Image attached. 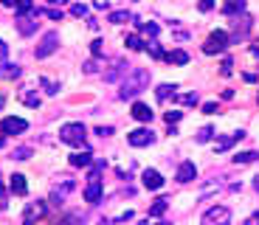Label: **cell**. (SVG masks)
<instances>
[{
	"label": "cell",
	"mask_w": 259,
	"mask_h": 225,
	"mask_svg": "<svg viewBox=\"0 0 259 225\" xmlns=\"http://www.w3.org/2000/svg\"><path fill=\"white\" fill-rule=\"evenodd\" d=\"M147 82H150V70H144V68H130L127 73H124L121 84H118V96H121V98L138 96V93L147 87Z\"/></svg>",
	"instance_id": "cell-1"
},
{
	"label": "cell",
	"mask_w": 259,
	"mask_h": 225,
	"mask_svg": "<svg viewBox=\"0 0 259 225\" xmlns=\"http://www.w3.org/2000/svg\"><path fill=\"white\" fill-rule=\"evenodd\" d=\"M59 138L65 141V144H71V147H85V124H79V121H71V124H62V130H59Z\"/></svg>",
	"instance_id": "cell-2"
},
{
	"label": "cell",
	"mask_w": 259,
	"mask_h": 225,
	"mask_svg": "<svg viewBox=\"0 0 259 225\" xmlns=\"http://www.w3.org/2000/svg\"><path fill=\"white\" fill-rule=\"evenodd\" d=\"M73 189H76V183H73L71 177H59V180L54 183V191H51V205H54V208H59V205L65 203V197L71 194Z\"/></svg>",
	"instance_id": "cell-3"
},
{
	"label": "cell",
	"mask_w": 259,
	"mask_h": 225,
	"mask_svg": "<svg viewBox=\"0 0 259 225\" xmlns=\"http://www.w3.org/2000/svg\"><path fill=\"white\" fill-rule=\"evenodd\" d=\"M231 222V211L225 205H211L203 214V225H228Z\"/></svg>",
	"instance_id": "cell-4"
},
{
	"label": "cell",
	"mask_w": 259,
	"mask_h": 225,
	"mask_svg": "<svg viewBox=\"0 0 259 225\" xmlns=\"http://www.w3.org/2000/svg\"><path fill=\"white\" fill-rule=\"evenodd\" d=\"M225 45H228V34H225V31H214V34H209L203 51H206V54H223Z\"/></svg>",
	"instance_id": "cell-5"
},
{
	"label": "cell",
	"mask_w": 259,
	"mask_h": 225,
	"mask_svg": "<svg viewBox=\"0 0 259 225\" xmlns=\"http://www.w3.org/2000/svg\"><path fill=\"white\" fill-rule=\"evenodd\" d=\"M57 45H59V37H57V31H48V34L43 37V42L37 45L34 56H37V59H45V56H51L54 51H57Z\"/></svg>",
	"instance_id": "cell-6"
},
{
	"label": "cell",
	"mask_w": 259,
	"mask_h": 225,
	"mask_svg": "<svg viewBox=\"0 0 259 225\" xmlns=\"http://www.w3.org/2000/svg\"><path fill=\"white\" fill-rule=\"evenodd\" d=\"M45 214V203H29L23 211V225H37Z\"/></svg>",
	"instance_id": "cell-7"
},
{
	"label": "cell",
	"mask_w": 259,
	"mask_h": 225,
	"mask_svg": "<svg viewBox=\"0 0 259 225\" xmlns=\"http://www.w3.org/2000/svg\"><path fill=\"white\" fill-rule=\"evenodd\" d=\"M37 26H40V23H37V12H29V14H20V17H17V31H20L23 37L34 34Z\"/></svg>",
	"instance_id": "cell-8"
},
{
	"label": "cell",
	"mask_w": 259,
	"mask_h": 225,
	"mask_svg": "<svg viewBox=\"0 0 259 225\" xmlns=\"http://www.w3.org/2000/svg\"><path fill=\"white\" fill-rule=\"evenodd\" d=\"M130 147H150L152 141H155V133L152 130H133V133L127 135Z\"/></svg>",
	"instance_id": "cell-9"
},
{
	"label": "cell",
	"mask_w": 259,
	"mask_h": 225,
	"mask_svg": "<svg viewBox=\"0 0 259 225\" xmlns=\"http://www.w3.org/2000/svg\"><path fill=\"white\" fill-rule=\"evenodd\" d=\"M101 180L99 177H90V180H87V186H85V203H90V205H96L101 200Z\"/></svg>",
	"instance_id": "cell-10"
},
{
	"label": "cell",
	"mask_w": 259,
	"mask_h": 225,
	"mask_svg": "<svg viewBox=\"0 0 259 225\" xmlns=\"http://www.w3.org/2000/svg\"><path fill=\"white\" fill-rule=\"evenodd\" d=\"M141 183H144L150 191H158L161 186H164V177H161V172H155V169H144V172H141Z\"/></svg>",
	"instance_id": "cell-11"
},
{
	"label": "cell",
	"mask_w": 259,
	"mask_h": 225,
	"mask_svg": "<svg viewBox=\"0 0 259 225\" xmlns=\"http://www.w3.org/2000/svg\"><path fill=\"white\" fill-rule=\"evenodd\" d=\"M0 124H3L6 135H20V133H26V130H29V121H26V119H12V116H9V119H3Z\"/></svg>",
	"instance_id": "cell-12"
},
{
	"label": "cell",
	"mask_w": 259,
	"mask_h": 225,
	"mask_svg": "<svg viewBox=\"0 0 259 225\" xmlns=\"http://www.w3.org/2000/svg\"><path fill=\"white\" fill-rule=\"evenodd\" d=\"M194 177H197V166H194L192 161H183L178 166V175H175V180L178 183H192Z\"/></svg>",
	"instance_id": "cell-13"
},
{
	"label": "cell",
	"mask_w": 259,
	"mask_h": 225,
	"mask_svg": "<svg viewBox=\"0 0 259 225\" xmlns=\"http://www.w3.org/2000/svg\"><path fill=\"white\" fill-rule=\"evenodd\" d=\"M130 113H133V119H136V121H144V124H150L152 116H155V113L150 110V104H144V101H136Z\"/></svg>",
	"instance_id": "cell-14"
},
{
	"label": "cell",
	"mask_w": 259,
	"mask_h": 225,
	"mask_svg": "<svg viewBox=\"0 0 259 225\" xmlns=\"http://www.w3.org/2000/svg\"><path fill=\"white\" fill-rule=\"evenodd\" d=\"M242 138H245L242 130H237L234 135H225V138H220V141L214 144V152H225L228 147H234V144H237V141H242Z\"/></svg>",
	"instance_id": "cell-15"
},
{
	"label": "cell",
	"mask_w": 259,
	"mask_h": 225,
	"mask_svg": "<svg viewBox=\"0 0 259 225\" xmlns=\"http://www.w3.org/2000/svg\"><path fill=\"white\" fill-rule=\"evenodd\" d=\"M17 96H20V101L26 107H40V96L34 93V87H20V93H17Z\"/></svg>",
	"instance_id": "cell-16"
},
{
	"label": "cell",
	"mask_w": 259,
	"mask_h": 225,
	"mask_svg": "<svg viewBox=\"0 0 259 225\" xmlns=\"http://www.w3.org/2000/svg\"><path fill=\"white\" fill-rule=\"evenodd\" d=\"M90 163H93V155L87 152V149H82V152H73V155H71V166L85 169V166H90Z\"/></svg>",
	"instance_id": "cell-17"
},
{
	"label": "cell",
	"mask_w": 259,
	"mask_h": 225,
	"mask_svg": "<svg viewBox=\"0 0 259 225\" xmlns=\"http://www.w3.org/2000/svg\"><path fill=\"white\" fill-rule=\"evenodd\" d=\"M9 186H12V191H15L17 197H23L26 191H29V186H26V177H23V175H12Z\"/></svg>",
	"instance_id": "cell-18"
},
{
	"label": "cell",
	"mask_w": 259,
	"mask_h": 225,
	"mask_svg": "<svg viewBox=\"0 0 259 225\" xmlns=\"http://www.w3.org/2000/svg\"><path fill=\"white\" fill-rule=\"evenodd\" d=\"M166 62H169V65H186L189 62V54H186V51H180V48H175V51H169V54H166Z\"/></svg>",
	"instance_id": "cell-19"
},
{
	"label": "cell",
	"mask_w": 259,
	"mask_h": 225,
	"mask_svg": "<svg viewBox=\"0 0 259 225\" xmlns=\"http://www.w3.org/2000/svg\"><path fill=\"white\" fill-rule=\"evenodd\" d=\"M251 17H239V26L237 23H234V40H242L245 37V31H248V28H251Z\"/></svg>",
	"instance_id": "cell-20"
},
{
	"label": "cell",
	"mask_w": 259,
	"mask_h": 225,
	"mask_svg": "<svg viewBox=\"0 0 259 225\" xmlns=\"http://www.w3.org/2000/svg\"><path fill=\"white\" fill-rule=\"evenodd\" d=\"M166 208H169V200H166V197H158V200L150 205V217H161Z\"/></svg>",
	"instance_id": "cell-21"
},
{
	"label": "cell",
	"mask_w": 259,
	"mask_h": 225,
	"mask_svg": "<svg viewBox=\"0 0 259 225\" xmlns=\"http://www.w3.org/2000/svg\"><path fill=\"white\" fill-rule=\"evenodd\" d=\"M175 84H158V90H155V96H158V101H166V98H172L175 96Z\"/></svg>",
	"instance_id": "cell-22"
},
{
	"label": "cell",
	"mask_w": 259,
	"mask_h": 225,
	"mask_svg": "<svg viewBox=\"0 0 259 225\" xmlns=\"http://www.w3.org/2000/svg\"><path fill=\"white\" fill-rule=\"evenodd\" d=\"M245 9V0H225L223 3V14H237Z\"/></svg>",
	"instance_id": "cell-23"
},
{
	"label": "cell",
	"mask_w": 259,
	"mask_h": 225,
	"mask_svg": "<svg viewBox=\"0 0 259 225\" xmlns=\"http://www.w3.org/2000/svg\"><path fill=\"white\" fill-rule=\"evenodd\" d=\"M124 68H130V65H121V62H115L113 68H110L107 73H104V79H107V82H115V79L121 76V73H127V70H124Z\"/></svg>",
	"instance_id": "cell-24"
},
{
	"label": "cell",
	"mask_w": 259,
	"mask_h": 225,
	"mask_svg": "<svg viewBox=\"0 0 259 225\" xmlns=\"http://www.w3.org/2000/svg\"><path fill=\"white\" fill-rule=\"evenodd\" d=\"M40 87H43V90L48 93V96H57V93H59V82H51L48 76L40 79Z\"/></svg>",
	"instance_id": "cell-25"
},
{
	"label": "cell",
	"mask_w": 259,
	"mask_h": 225,
	"mask_svg": "<svg viewBox=\"0 0 259 225\" xmlns=\"http://www.w3.org/2000/svg\"><path fill=\"white\" fill-rule=\"evenodd\" d=\"M124 45H127L130 51H141V48H144V45H147V42L141 40V37H138V34H130L127 40H124Z\"/></svg>",
	"instance_id": "cell-26"
},
{
	"label": "cell",
	"mask_w": 259,
	"mask_h": 225,
	"mask_svg": "<svg viewBox=\"0 0 259 225\" xmlns=\"http://www.w3.org/2000/svg\"><path fill=\"white\" fill-rule=\"evenodd\" d=\"M107 20H110V23H115V26H121V23L133 20V14H130V12H110Z\"/></svg>",
	"instance_id": "cell-27"
},
{
	"label": "cell",
	"mask_w": 259,
	"mask_h": 225,
	"mask_svg": "<svg viewBox=\"0 0 259 225\" xmlns=\"http://www.w3.org/2000/svg\"><path fill=\"white\" fill-rule=\"evenodd\" d=\"M147 45H150V54L155 56V59H166V54H164V48H161V42H158V40H150Z\"/></svg>",
	"instance_id": "cell-28"
},
{
	"label": "cell",
	"mask_w": 259,
	"mask_h": 225,
	"mask_svg": "<svg viewBox=\"0 0 259 225\" xmlns=\"http://www.w3.org/2000/svg\"><path fill=\"white\" fill-rule=\"evenodd\" d=\"M256 158H259V152H237L234 155V163H251Z\"/></svg>",
	"instance_id": "cell-29"
},
{
	"label": "cell",
	"mask_w": 259,
	"mask_h": 225,
	"mask_svg": "<svg viewBox=\"0 0 259 225\" xmlns=\"http://www.w3.org/2000/svg\"><path fill=\"white\" fill-rule=\"evenodd\" d=\"M138 28H141V31H147V34H150L152 40H155V37H158V31H161L158 23H138Z\"/></svg>",
	"instance_id": "cell-30"
},
{
	"label": "cell",
	"mask_w": 259,
	"mask_h": 225,
	"mask_svg": "<svg viewBox=\"0 0 259 225\" xmlns=\"http://www.w3.org/2000/svg\"><path fill=\"white\" fill-rule=\"evenodd\" d=\"M214 138V130H211V127H203L200 133L194 135V141H197V144H206V141H211Z\"/></svg>",
	"instance_id": "cell-31"
},
{
	"label": "cell",
	"mask_w": 259,
	"mask_h": 225,
	"mask_svg": "<svg viewBox=\"0 0 259 225\" xmlns=\"http://www.w3.org/2000/svg\"><path fill=\"white\" fill-rule=\"evenodd\" d=\"M3 76H6V79H17V76H20V68H17V65H3Z\"/></svg>",
	"instance_id": "cell-32"
},
{
	"label": "cell",
	"mask_w": 259,
	"mask_h": 225,
	"mask_svg": "<svg viewBox=\"0 0 259 225\" xmlns=\"http://www.w3.org/2000/svg\"><path fill=\"white\" fill-rule=\"evenodd\" d=\"M29 155H31V147H20V149H15V152H12V158H15V161H26Z\"/></svg>",
	"instance_id": "cell-33"
},
{
	"label": "cell",
	"mask_w": 259,
	"mask_h": 225,
	"mask_svg": "<svg viewBox=\"0 0 259 225\" xmlns=\"http://www.w3.org/2000/svg\"><path fill=\"white\" fill-rule=\"evenodd\" d=\"M180 116H183V113H180V110H169V113H164L166 124H175V121H180Z\"/></svg>",
	"instance_id": "cell-34"
},
{
	"label": "cell",
	"mask_w": 259,
	"mask_h": 225,
	"mask_svg": "<svg viewBox=\"0 0 259 225\" xmlns=\"http://www.w3.org/2000/svg\"><path fill=\"white\" fill-rule=\"evenodd\" d=\"M180 101H183V104H189V107H194L200 98H197V93H186V96H180Z\"/></svg>",
	"instance_id": "cell-35"
},
{
	"label": "cell",
	"mask_w": 259,
	"mask_h": 225,
	"mask_svg": "<svg viewBox=\"0 0 259 225\" xmlns=\"http://www.w3.org/2000/svg\"><path fill=\"white\" fill-rule=\"evenodd\" d=\"M217 110H220V104H217V101H206V104H203V113H206V116H214Z\"/></svg>",
	"instance_id": "cell-36"
},
{
	"label": "cell",
	"mask_w": 259,
	"mask_h": 225,
	"mask_svg": "<svg viewBox=\"0 0 259 225\" xmlns=\"http://www.w3.org/2000/svg\"><path fill=\"white\" fill-rule=\"evenodd\" d=\"M71 14H73V17H85V14H87V6L76 3V6H71Z\"/></svg>",
	"instance_id": "cell-37"
},
{
	"label": "cell",
	"mask_w": 259,
	"mask_h": 225,
	"mask_svg": "<svg viewBox=\"0 0 259 225\" xmlns=\"http://www.w3.org/2000/svg\"><path fill=\"white\" fill-rule=\"evenodd\" d=\"M96 135L99 138H110L113 135V127H96Z\"/></svg>",
	"instance_id": "cell-38"
},
{
	"label": "cell",
	"mask_w": 259,
	"mask_h": 225,
	"mask_svg": "<svg viewBox=\"0 0 259 225\" xmlns=\"http://www.w3.org/2000/svg\"><path fill=\"white\" fill-rule=\"evenodd\" d=\"M45 17H51V20H62V12H59V9H45Z\"/></svg>",
	"instance_id": "cell-39"
},
{
	"label": "cell",
	"mask_w": 259,
	"mask_h": 225,
	"mask_svg": "<svg viewBox=\"0 0 259 225\" xmlns=\"http://www.w3.org/2000/svg\"><path fill=\"white\" fill-rule=\"evenodd\" d=\"M197 6H200V12H211L214 0H197Z\"/></svg>",
	"instance_id": "cell-40"
},
{
	"label": "cell",
	"mask_w": 259,
	"mask_h": 225,
	"mask_svg": "<svg viewBox=\"0 0 259 225\" xmlns=\"http://www.w3.org/2000/svg\"><path fill=\"white\" fill-rule=\"evenodd\" d=\"M101 45H104L101 40H93V45H90V54H93V56H99V54H101Z\"/></svg>",
	"instance_id": "cell-41"
},
{
	"label": "cell",
	"mask_w": 259,
	"mask_h": 225,
	"mask_svg": "<svg viewBox=\"0 0 259 225\" xmlns=\"http://www.w3.org/2000/svg\"><path fill=\"white\" fill-rule=\"evenodd\" d=\"M231 68H234V62H231V59H225V62H223V68H220V73H223V76H228V73H231Z\"/></svg>",
	"instance_id": "cell-42"
},
{
	"label": "cell",
	"mask_w": 259,
	"mask_h": 225,
	"mask_svg": "<svg viewBox=\"0 0 259 225\" xmlns=\"http://www.w3.org/2000/svg\"><path fill=\"white\" fill-rule=\"evenodd\" d=\"M96 70H99V68H96V59H90V62H85V73H96Z\"/></svg>",
	"instance_id": "cell-43"
},
{
	"label": "cell",
	"mask_w": 259,
	"mask_h": 225,
	"mask_svg": "<svg viewBox=\"0 0 259 225\" xmlns=\"http://www.w3.org/2000/svg\"><path fill=\"white\" fill-rule=\"evenodd\" d=\"M245 225H259V211H256V214H251V217L245 219Z\"/></svg>",
	"instance_id": "cell-44"
},
{
	"label": "cell",
	"mask_w": 259,
	"mask_h": 225,
	"mask_svg": "<svg viewBox=\"0 0 259 225\" xmlns=\"http://www.w3.org/2000/svg\"><path fill=\"white\" fill-rule=\"evenodd\" d=\"M6 54H9V45L3 40H0V59H6Z\"/></svg>",
	"instance_id": "cell-45"
},
{
	"label": "cell",
	"mask_w": 259,
	"mask_h": 225,
	"mask_svg": "<svg viewBox=\"0 0 259 225\" xmlns=\"http://www.w3.org/2000/svg\"><path fill=\"white\" fill-rule=\"evenodd\" d=\"M0 3H3V6H12V9L20 6V0H0Z\"/></svg>",
	"instance_id": "cell-46"
},
{
	"label": "cell",
	"mask_w": 259,
	"mask_h": 225,
	"mask_svg": "<svg viewBox=\"0 0 259 225\" xmlns=\"http://www.w3.org/2000/svg\"><path fill=\"white\" fill-rule=\"evenodd\" d=\"M93 6H96V9H107L110 3H107V0H93Z\"/></svg>",
	"instance_id": "cell-47"
},
{
	"label": "cell",
	"mask_w": 259,
	"mask_h": 225,
	"mask_svg": "<svg viewBox=\"0 0 259 225\" xmlns=\"http://www.w3.org/2000/svg\"><path fill=\"white\" fill-rule=\"evenodd\" d=\"M0 147H6V130H3V124H0Z\"/></svg>",
	"instance_id": "cell-48"
},
{
	"label": "cell",
	"mask_w": 259,
	"mask_h": 225,
	"mask_svg": "<svg viewBox=\"0 0 259 225\" xmlns=\"http://www.w3.org/2000/svg\"><path fill=\"white\" fill-rule=\"evenodd\" d=\"M6 197V189H3V177H0V200Z\"/></svg>",
	"instance_id": "cell-49"
},
{
	"label": "cell",
	"mask_w": 259,
	"mask_h": 225,
	"mask_svg": "<svg viewBox=\"0 0 259 225\" xmlns=\"http://www.w3.org/2000/svg\"><path fill=\"white\" fill-rule=\"evenodd\" d=\"M99 225H115V222H110V219H101V222Z\"/></svg>",
	"instance_id": "cell-50"
},
{
	"label": "cell",
	"mask_w": 259,
	"mask_h": 225,
	"mask_svg": "<svg viewBox=\"0 0 259 225\" xmlns=\"http://www.w3.org/2000/svg\"><path fill=\"white\" fill-rule=\"evenodd\" d=\"M48 3H57V6H59V3H68V0H48Z\"/></svg>",
	"instance_id": "cell-51"
},
{
	"label": "cell",
	"mask_w": 259,
	"mask_h": 225,
	"mask_svg": "<svg viewBox=\"0 0 259 225\" xmlns=\"http://www.w3.org/2000/svg\"><path fill=\"white\" fill-rule=\"evenodd\" d=\"M253 189H256V191H259V177H256V180H253Z\"/></svg>",
	"instance_id": "cell-52"
},
{
	"label": "cell",
	"mask_w": 259,
	"mask_h": 225,
	"mask_svg": "<svg viewBox=\"0 0 259 225\" xmlns=\"http://www.w3.org/2000/svg\"><path fill=\"white\" fill-rule=\"evenodd\" d=\"M256 45H259V42H256ZM253 54H259V48H253Z\"/></svg>",
	"instance_id": "cell-53"
},
{
	"label": "cell",
	"mask_w": 259,
	"mask_h": 225,
	"mask_svg": "<svg viewBox=\"0 0 259 225\" xmlns=\"http://www.w3.org/2000/svg\"><path fill=\"white\" fill-rule=\"evenodd\" d=\"M155 225H169V222H155Z\"/></svg>",
	"instance_id": "cell-54"
}]
</instances>
